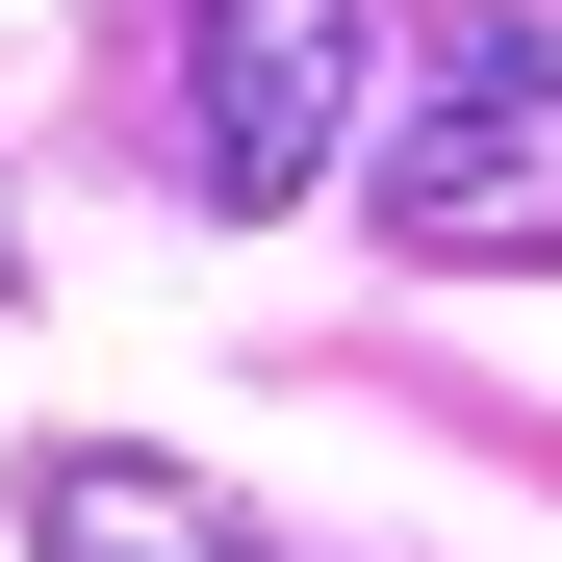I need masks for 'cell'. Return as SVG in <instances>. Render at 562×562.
<instances>
[{"label": "cell", "mask_w": 562, "mask_h": 562, "mask_svg": "<svg viewBox=\"0 0 562 562\" xmlns=\"http://www.w3.org/2000/svg\"><path fill=\"white\" fill-rule=\"evenodd\" d=\"M0 281H26V231H0Z\"/></svg>", "instance_id": "277c9868"}, {"label": "cell", "mask_w": 562, "mask_h": 562, "mask_svg": "<svg viewBox=\"0 0 562 562\" xmlns=\"http://www.w3.org/2000/svg\"><path fill=\"white\" fill-rule=\"evenodd\" d=\"M358 77H384V0H179V179L281 231L358 154Z\"/></svg>", "instance_id": "7a4b0ae2"}, {"label": "cell", "mask_w": 562, "mask_h": 562, "mask_svg": "<svg viewBox=\"0 0 562 562\" xmlns=\"http://www.w3.org/2000/svg\"><path fill=\"white\" fill-rule=\"evenodd\" d=\"M384 256H435V281H562V26H537V0H409Z\"/></svg>", "instance_id": "6da1fadb"}, {"label": "cell", "mask_w": 562, "mask_h": 562, "mask_svg": "<svg viewBox=\"0 0 562 562\" xmlns=\"http://www.w3.org/2000/svg\"><path fill=\"white\" fill-rule=\"evenodd\" d=\"M26 562H256V512L205 460H128V435H52L26 460Z\"/></svg>", "instance_id": "3957f363"}]
</instances>
